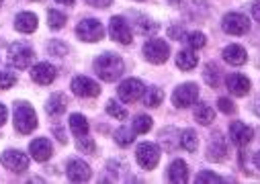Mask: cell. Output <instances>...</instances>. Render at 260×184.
Wrapping results in <instances>:
<instances>
[{"label": "cell", "instance_id": "46", "mask_svg": "<svg viewBox=\"0 0 260 184\" xmlns=\"http://www.w3.org/2000/svg\"><path fill=\"white\" fill-rule=\"evenodd\" d=\"M55 3H59V5H72L74 0H55Z\"/></svg>", "mask_w": 260, "mask_h": 184}, {"label": "cell", "instance_id": "5", "mask_svg": "<svg viewBox=\"0 0 260 184\" xmlns=\"http://www.w3.org/2000/svg\"><path fill=\"white\" fill-rule=\"evenodd\" d=\"M144 55L148 61H152V64H164L170 55V47L162 39H150L144 45Z\"/></svg>", "mask_w": 260, "mask_h": 184}, {"label": "cell", "instance_id": "21", "mask_svg": "<svg viewBox=\"0 0 260 184\" xmlns=\"http://www.w3.org/2000/svg\"><path fill=\"white\" fill-rule=\"evenodd\" d=\"M66 104H68L66 96L59 94V92H55V94L49 96V100H47V104H45V111H47V115H51V117H59L63 111H66Z\"/></svg>", "mask_w": 260, "mask_h": 184}, {"label": "cell", "instance_id": "39", "mask_svg": "<svg viewBox=\"0 0 260 184\" xmlns=\"http://www.w3.org/2000/svg\"><path fill=\"white\" fill-rule=\"evenodd\" d=\"M47 49H49V53H51V55H59V57L68 53V47L63 45V43H59V41H53V43H49V47H47Z\"/></svg>", "mask_w": 260, "mask_h": 184}, {"label": "cell", "instance_id": "41", "mask_svg": "<svg viewBox=\"0 0 260 184\" xmlns=\"http://www.w3.org/2000/svg\"><path fill=\"white\" fill-rule=\"evenodd\" d=\"M84 3L90 7H96V9H107V7H111L113 0H84Z\"/></svg>", "mask_w": 260, "mask_h": 184}, {"label": "cell", "instance_id": "19", "mask_svg": "<svg viewBox=\"0 0 260 184\" xmlns=\"http://www.w3.org/2000/svg\"><path fill=\"white\" fill-rule=\"evenodd\" d=\"M223 59L228 61V64H232V66H242V64H246L248 53H246V49L242 45L232 43V45H228L223 49Z\"/></svg>", "mask_w": 260, "mask_h": 184}, {"label": "cell", "instance_id": "9", "mask_svg": "<svg viewBox=\"0 0 260 184\" xmlns=\"http://www.w3.org/2000/svg\"><path fill=\"white\" fill-rule=\"evenodd\" d=\"M142 94H144V82L138 78H129L119 86V98L123 102H136L138 98H142Z\"/></svg>", "mask_w": 260, "mask_h": 184}, {"label": "cell", "instance_id": "8", "mask_svg": "<svg viewBox=\"0 0 260 184\" xmlns=\"http://www.w3.org/2000/svg\"><path fill=\"white\" fill-rule=\"evenodd\" d=\"M0 162H3V166H5L7 170H11V172H15V174H21V172H25V170L29 168V158H27L23 152H19V150H9V152H5L3 158H0Z\"/></svg>", "mask_w": 260, "mask_h": 184}, {"label": "cell", "instance_id": "25", "mask_svg": "<svg viewBox=\"0 0 260 184\" xmlns=\"http://www.w3.org/2000/svg\"><path fill=\"white\" fill-rule=\"evenodd\" d=\"M194 119H197V123H201V125H211L215 119V111L209 104H199L194 108Z\"/></svg>", "mask_w": 260, "mask_h": 184}, {"label": "cell", "instance_id": "48", "mask_svg": "<svg viewBox=\"0 0 260 184\" xmlns=\"http://www.w3.org/2000/svg\"><path fill=\"white\" fill-rule=\"evenodd\" d=\"M0 5H3V0H0Z\"/></svg>", "mask_w": 260, "mask_h": 184}, {"label": "cell", "instance_id": "33", "mask_svg": "<svg viewBox=\"0 0 260 184\" xmlns=\"http://www.w3.org/2000/svg\"><path fill=\"white\" fill-rule=\"evenodd\" d=\"M134 131H129V129H119L115 133V141L121 145V148H127V145H132L134 143Z\"/></svg>", "mask_w": 260, "mask_h": 184}, {"label": "cell", "instance_id": "31", "mask_svg": "<svg viewBox=\"0 0 260 184\" xmlns=\"http://www.w3.org/2000/svg\"><path fill=\"white\" fill-rule=\"evenodd\" d=\"M186 43H188V47H190V49H201V47H205L207 39H205V35H203V33L194 31V33L186 35Z\"/></svg>", "mask_w": 260, "mask_h": 184}, {"label": "cell", "instance_id": "11", "mask_svg": "<svg viewBox=\"0 0 260 184\" xmlns=\"http://www.w3.org/2000/svg\"><path fill=\"white\" fill-rule=\"evenodd\" d=\"M109 35H111L115 41L123 43V45L132 43V39H134L132 29H129V25L125 23V19H121V17H113V19H111V23H109Z\"/></svg>", "mask_w": 260, "mask_h": 184}, {"label": "cell", "instance_id": "20", "mask_svg": "<svg viewBox=\"0 0 260 184\" xmlns=\"http://www.w3.org/2000/svg\"><path fill=\"white\" fill-rule=\"evenodd\" d=\"M168 180L170 182H176V184H182L188 180V168L182 160H174L168 168Z\"/></svg>", "mask_w": 260, "mask_h": 184}, {"label": "cell", "instance_id": "15", "mask_svg": "<svg viewBox=\"0 0 260 184\" xmlns=\"http://www.w3.org/2000/svg\"><path fill=\"white\" fill-rule=\"evenodd\" d=\"M225 86L234 96H246L250 92V80L242 74H230L225 78Z\"/></svg>", "mask_w": 260, "mask_h": 184}, {"label": "cell", "instance_id": "36", "mask_svg": "<svg viewBox=\"0 0 260 184\" xmlns=\"http://www.w3.org/2000/svg\"><path fill=\"white\" fill-rule=\"evenodd\" d=\"M78 150L80 152H86V154H94V141L90 139V137H86V135H82V137H78Z\"/></svg>", "mask_w": 260, "mask_h": 184}, {"label": "cell", "instance_id": "35", "mask_svg": "<svg viewBox=\"0 0 260 184\" xmlns=\"http://www.w3.org/2000/svg\"><path fill=\"white\" fill-rule=\"evenodd\" d=\"M17 84V76L13 74V72H3L0 74V88H13Z\"/></svg>", "mask_w": 260, "mask_h": 184}, {"label": "cell", "instance_id": "18", "mask_svg": "<svg viewBox=\"0 0 260 184\" xmlns=\"http://www.w3.org/2000/svg\"><path fill=\"white\" fill-rule=\"evenodd\" d=\"M29 152H31L33 160H37V162H47V160L51 158V154H53V152H51V143H49L45 137H39V139L31 141Z\"/></svg>", "mask_w": 260, "mask_h": 184}, {"label": "cell", "instance_id": "13", "mask_svg": "<svg viewBox=\"0 0 260 184\" xmlns=\"http://www.w3.org/2000/svg\"><path fill=\"white\" fill-rule=\"evenodd\" d=\"M33 59H35V53L33 49L25 47V45H13L11 47V61H13V66L19 68V70H25L33 64Z\"/></svg>", "mask_w": 260, "mask_h": 184}, {"label": "cell", "instance_id": "10", "mask_svg": "<svg viewBox=\"0 0 260 184\" xmlns=\"http://www.w3.org/2000/svg\"><path fill=\"white\" fill-rule=\"evenodd\" d=\"M72 92L80 98H92V96L101 94V86L86 76H78L72 80Z\"/></svg>", "mask_w": 260, "mask_h": 184}, {"label": "cell", "instance_id": "22", "mask_svg": "<svg viewBox=\"0 0 260 184\" xmlns=\"http://www.w3.org/2000/svg\"><path fill=\"white\" fill-rule=\"evenodd\" d=\"M15 27L21 33H33L37 29V17L33 13H21L15 19Z\"/></svg>", "mask_w": 260, "mask_h": 184}, {"label": "cell", "instance_id": "30", "mask_svg": "<svg viewBox=\"0 0 260 184\" xmlns=\"http://www.w3.org/2000/svg\"><path fill=\"white\" fill-rule=\"evenodd\" d=\"M162 98H164V92L160 90V88H150L148 92H146V98H144V102H146V106H158L160 102H162Z\"/></svg>", "mask_w": 260, "mask_h": 184}, {"label": "cell", "instance_id": "44", "mask_svg": "<svg viewBox=\"0 0 260 184\" xmlns=\"http://www.w3.org/2000/svg\"><path fill=\"white\" fill-rule=\"evenodd\" d=\"M254 164H256V168L260 170V152H258V154L254 156Z\"/></svg>", "mask_w": 260, "mask_h": 184}, {"label": "cell", "instance_id": "23", "mask_svg": "<svg viewBox=\"0 0 260 184\" xmlns=\"http://www.w3.org/2000/svg\"><path fill=\"white\" fill-rule=\"evenodd\" d=\"M197 55H194L192 51H188V49H182V51H178V55H176V66L180 68V70H192L194 66H197Z\"/></svg>", "mask_w": 260, "mask_h": 184}, {"label": "cell", "instance_id": "16", "mask_svg": "<svg viewBox=\"0 0 260 184\" xmlns=\"http://www.w3.org/2000/svg\"><path fill=\"white\" fill-rule=\"evenodd\" d=\"M90 176H92V172H90L88 164H84L82 160L68 162V178L72 182H86V180H90Z\"/></svg>", "mask_w": 260, "mask_h": 184}, {"label": "cell", "instance_id": "26", "mask_svg": "<svg viewBox=\"0 0 260 184\" xmlns=\"http://www.w3.org/2000/svg\"><path fill=\"white\" fill-rule=\"evenodd\" d=\"M180 145L186 150V152H197L199 148V137L192 129H186L180 133Z\"/></svg>", "mask_w": 260, "mask_h": 184}, {"label": "cell", "instance_id": "17", "mask_svg": "<svg viewBox=\"0 0 260 184\" xmlns=\"http://www.w3.org/2000/svg\"><path fill=\"white\" fill-rule=\"evenodd\" d=\"M31 78H33V82H37L41 86H47L55 80V68L49 66V64H37L31 70Z\"/></svg>", "mask_w": 260, "mask_h": 184}, {"label": "cell", "instance_id": "6", "mask_svg": "<svg viewBox=\"0 0 260 184\" xmlns=\"http://www.w3.org/2000/svg\"><path fill=\"white\" fill-rule=\"evenodd\" d=\"M221 27L228 35H244L250 31V21L240 13H228L221 21Z\"/></svg>", "mask_w": 260, "mask_h": 184}, {"label": "cell", "instance_id": "29", "mask_svg": "<svg viewBox=\"0 0 260 184\" xmlns=\"http://www.w3.org/2000/svg\"><path fill=\"white\" fill-rule=\"evenodd\" d=\"M152 129V117L148 115H138L134 119V133H148Z\"/></svg>", "mask_w": 260, "mask_h": 184}, {"label": "cell", "instance_id": "47", "mask_svg": "<svg viewBox=\"0 0 260 184\" xmlns=\"http://www.w3.org/2000/svg\"><path fill=\"white\" fill-rule=\"evenodd\" d=\"M168 3H170V5H174V7H176V5H180V0H168Z\"/></svg>", "mask_w": 260, "mask_h": 184}, {"label": "cell", "instance_id": "43", "mask_svg": "<svg viewBox=\"0 0 260 184\" xmlns=\"http://www.w3.org/2000/svg\"><path fill=\"white\" fill-rule=\"evenodd\" d=\"M7 106L5 104H0V125H5V123H7Z\"/></svg>", "mask_w": 260, "mask_h": 184}, {"label": "cell", "instance_id": "32", "mask_svg": "<svg viewBox=\"0 0 260 184\" xmlns=\"http://www.w3.org/2000/svg\"><path fill=\"white\" fill-rule=\"evenodd\" d=\"M47 21H49L51 29H61L63 25H66V15L59 13V11H49L47 13Z\"/></svg>", "mask_w": 260, "mask_h": 184}, {"label": "cell", "instance_id": "4", "mask_svg": "<svg viewBox=\"0 0 260 184\" xmlns=\"http://www.w3.org/2000/svg\"><path fill=\"white\" fill-rule=\"evenodd\" d=\"M76 35H78L82 41L94 43V41H101V39H103L105 29H103L101 21H96V19H84V21L78 23V27H76Z\"/></svg>", "mask_w": 260, "mask_h": 184}, {"label": "cell", "instance_id": "40", "mask_svg": "<svg viewBox=\"0 0 260 184\" xmlns=\"http://www.w3.org/2000/svg\"><path fill=\"white\" fill-rule=\"evenodd\" d=\"M168 35H170L172 39H176V41H182V37H184V27H182V25H174V27L168 29Z\"/></svg>", "mask_w": 260, "mask_h": 184}, {"label": "cell", "instance_id": "14", "mask_svg": "<svg viewBox=\"0 0 260 184\" xmlns=\"http://www.w3.org/2000/svg\"><path fill=\"white\" fill-rule=\"evenodd\" d=\"M228 158V143L221 137V133H213L207 145V160L211 162H223Z\"/></svg>", "mask_w": 260, "mask_h": 184}, {"label": "cell", "instance_id": "38", "mask_svg": "<svg viewBox=\"0 0 260 184\" xmlns=\"http://www.w3.org/2000/svg\"><path fill=\"white\" fill-rule=\"evenodd\" d=\"M194 182H197V184H203V182H221V178L217 174H211V172H201V174H197Z\"/></svg>", "mask_w": 260, "mask_h": 184}, {"label": "cell", "instance_id": "34", "mask_svg": "<svg viewBox=\"0 0 260 184\" xmlns=\"http://www.w3.org/2000/svg\"><path fill=\"white\" fill-rule=\"evenodd\" d=\"M107 113H109L111 117L119 119V121H123V119L127 117V111H125L123 106H119L115 100H109V102H107Z\"/></svg>", "mask_w": 260, "mask_h": 184}, {"label": "cell", "instance_id": "37", "mask_svg": "<svg viewBox=\"0 0 260 184\" xmlns=\"http://www.w3.org/2000/svg\"><path fill=\"white\" fill-rule=\"evenodd\" d=\"M217 106H219V111L225 113V115H234V113H236V104H234L230 98H219V100H217Z\"/></svg>", "mask_w": 260, "mask_h": 184}, {"label": "cell", "instance_id": "45", "mask_svg": "<svg viewBox=\"0 0 260 184\" xmlns=\"http://www.w3.org/2000/svg\"><path fill=\"white\" fill-rule=\"evenodd\" d=\"M254 111H256V115H258V117H260V98H258V100H256V104H254Z\"/></svg>", "mask_w": 260, "mask_h": 184}, {"label": "cell", "instance_id": "7", "mask_svg": "<svg viewBox=\"0 0 260 184\" xmlns=\"http://www.w3.org/2000/svg\"><path fill=\"white\" fill-rule=\"evenodd\" d=\"M136 158H138V164L144 170H154L160 162V150L154 143H140L138 152H136Z\"/></svg>", "mask_w": 260, "mask_h": 184}, {"label": "cell", "instance_id": "2", "mask_svg": "<svg viewBox=\"0 0 260 184\" xmlns=\"http://www.w3.org/2000/svg\"><path fill=\"white\" fill-rule=\"evenodd\" d=\"M15 127L19 133L27 135L37 127V115L27 102H17L15 106Z\"/></svg>", "mask_w": 260, "mask_h": 184}, {"label": "cell", "instance_id": "24", "mask_svg": "<svg viewBox=\"0 0 260 184\" xmlns=\"http://www.w3.org/2000/svg\"><path fill=\"white\" fill-rule=\"evenodd\" d=\"M70 129L76 137H82V135H88V121L82 117V115H72L70 117Z\"/></svg>", "mask_w": 260, "mask_h": 184}, {"label": "cell", "instance_id": "28", "mask_svg": "<svg viewBox=\"0 0 260 184\" xmlns=\"http://www.w3.org/2000/svg\"><path fill=\"white\" fill-rule=\"evenodd\" d=\"M136 29L142 33V35H152L158 31V25L152 23L148 17H136Z\"/></svg>", "mask_w": 260, "mask_h": 184}, {"label": "cell", "instance_id": "42", "mask_svg": "<svg viewBox=\"0 0 260 184\" xmlns=\"http://www.w3.org/2000/svg\"><path fill=\"white\" fill-rule=\"evenodd\" d=\"M252 17L260 23V0H256V3L252 5Z\"/></svg>", "mask_w": 260, "mask_h": 184}, {"label": "cell", "instance_id": "3", "mask_svg": "<svg viewBox=\"0 0 260 184\" xmlns=\"http://www.w3.org/2000/svg\"><path fill=\"white\" fill-rule=\"evenodd\" d=\"M197 98H199V86L192 84V82L178 86V88L174 90V94H172V102H174V106H178V108H188L190 104L197 102Z\"/></svg>", "mask_w": 260, "mask_h": 184}, {"label": "cell", "instance_id": "12", "mask_svg": "<svg viewBox=\"0 0 260 184\" xmlns=\"http://www.w3.org/2000/svg\"><path fill=\"white\" fill-rule=\"evenodd\" d=\"M252 137H254V131L246 125V123L234 121L232 125H230V139H232V143H236L238 148L248 145V143L252 141Z\"/></svg>", "mask_w": 260, "mask_h": 184}, {"label": "cell", "instance_id": "27", "mask_svg": "<svg viewBox=\"0 0 260 184\" xmlns=\"http://www.w3.org/2000/svg\"><path fill=\"white\" fill-rule=\"evenodd\" d=\"M219 76H221L219 66H215V64H207V66H205L203 78H205V82H207L211 88H217V86H219Z\"/></svg>", "mask_w": 260, "mask_h": 184}, {"label": "cell", "instance_id": "1", "mask_svg": "<svg viewBox=\"0 0 260 184\" xmlns=\"http://www.w3.org/2000/svg\"><path fill=\"white\" fill-rule=\"evenodd\" d=\"M123 68H125L123 66V59L119 55H115V53H103L94 61V72L105 82H115L117 78H121Z\"/></svg>", "mask_w": 260, "mask_h": 184}]
</instances>
